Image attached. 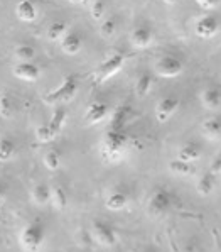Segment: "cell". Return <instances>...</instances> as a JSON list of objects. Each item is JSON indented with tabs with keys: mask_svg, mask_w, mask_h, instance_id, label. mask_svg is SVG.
<instances>
[{
	"mask_svg": "<svg viewBox=\"0 0 221 252\" xmlns=\"http://www.w3.org/2000/svg\"><path fill=\"white\" fill-rule=\"evenodd\" d=\"M130 137L125 129L108 127L100 142V154L107 162H120L129 153Z\"/></svg>",
	"mask_w": 221,
	"mask_h": 252,
	"instance_id": "cell-1",
	"label": "cell"
},
{
	"mask_svg": "<svg viewBox=\"0 0 221 252\" xmlns=\"http://www.w3.org/2000/svg\"><path fill=\"white\" fill-rule=\"evenodd\" d=\"M46 244V225L41 220H32L22 227L19 234V246L24 252H41Z\"/></svg>",
	"mask_w": 221,
	"mask_h": 252,
	"instance_id": "cell-2",
	"label": "cell"
},
{
	"mask_svg": "<svg viewBox=\"0 0 221 252\" xmlns=\"http://www.w3.org/2000/svg\"><path fill=\"white\" fill-rule=\"evenodd\" d=\"M174 205V196L170 195L169 189L157 186L147 196V203H145V210L150 217L159 219V217H164L170 212Z\"/></svg>",
	"mask_w": 221,
	"mask_h": 252,
	"instance_id": "cell-3",
	"label": "cell"
},
{
	"mask_svg": "<svg viewBox=\"0 0 221 252\" xmlns=\"http://www.w3.org/2000/svg\"><path fill=\"white\" fill-rule=\"evenodd\" d=\"M78 88H80L78 80H76L73 75H69V76H66L64 81L57 88L44 93V95H42V102H44L46 105H61V103H68L76 96Z\"/></svg>",
	"mask_w": 221,
	"mask_h": 252,
	"instance_id": "cell-4",
	"label": "cell"
},
{
	"mask_svg": "<svg viewBox=\"0 0 221 252\" xmlns=\"http://www.w3.org/2000/svg\"><path fill=\"white\" fill-rule=\"evenodd\" d=\"M125 60H127V56L123 53H120V51L110 54V56H108L107 60H105L103 63L95 69V73H93V78H95L96 83H105V81L113 78L120 69L123 68Z\"/></svg>",
	"mask_w": 221,
	"mask_h": 252,
	"instance_id": "cell-5",
	"label": "cell"
},
{
	"mask_svg": "<svg viewBox=\"0 0 221 252\" xmlns=\"http://www.w3.org/2000/svg\"><path fill=\"white\" fill-rule=\"evenodd\" d=\"M90 237L102 247H113L118 240V234L108 222L103 220H93L90 225Z\"/></svg>",
	"mask_w": 221,
	"mask_h": 252,
	"instance_id": "cell-6",
	"label": "cell"
},
{
	"mask_svg": "<svg viewBox=\"0 0 221 252\" xmlns=\"http://www.w3.org/2000/svg\"><path fill=\"white\" fill-rule=\"evenodd\" d=\"M184 71V64L176 56H162L156 63V73L161 78H177Z\"/></svg>",
	"mask_w": 221,
	"mask_h": 252,
	"instance_id": "cell-7",
	"label": "cell"
},
{
	"mask_svg": "<svg viewBox=\"0 0 221 252\" xmlns=\"http://www.w3.org/2000/svg\"><path fill=\"white\" fill-rule=\"evenodd\" d=\"M110 117V107L107 102L102 100H95L88 105L86 112H84V124L86 126H98L105 119Z\"/></svg>",
	"mask_w": 221,
	"mask_h": 252,
	"instance_id": "cell-8",
	"label": "cell"
},
{
	"mask_svg": "<svg viewBox=\"0 0 221 252\" xmlns=\"http://www.w3.org/2000/svg\"><path fill=\"white\" fill-rule=\"evenodd\" d=\"M194 32L199 39H213L220 32V22L213 15H201L194 24Z\"/></svg>",
	"mask_w": 221,
	"mask_h": 252,
	"instance_id": "cell-9",
	"label": "cell"
},
{
	"mask_svg": "<svg viewBox=\"0 0 221 252\" xmlns=\"http://www.w3.org/2000/svg\"><path fill=\"white\" fill-rule=\"evenodd\" d=\"M179 105H181V102L176 96H164V98L159 100L156 105L157 122H161V124L169 122V120L176 115V112L179 110Z\"/></svg>",
	"mask_w": 221,
	"mask_h": 252,
	"instance_id": "cell-10",
	"label": "cell"
},
{
	"mask_svg": "<svg viewBox=\"0 0 221 252\" xmlns=\"http://www.w3.org/2000/svg\"><path fill=\"white\" fill-rule=\"evenodd\" d=\"M12 73L17 80L29 81V83L41 78V68L36 63H32V61H29V63H15Z\"/></svg>",
	"mask_w": 221,
	"mask_h": 252,
	"instance_id": "cell-11",
	"label": "cell"
},
{
	"mask_svg": "<svg viewBox=\"0 0 221 252\" xmlns=\"http://www.w3.org/2000/svg\"><path fill=\"white\" fill-rule=\"evenodd\" d=\"M154 41V32L149 26H137L132 29L130 32V42L134 48L137 49H145L152 44Z\"/></svg>",
	"mask_w": 221,
	"mask_h": 252,
	"instance_id": "cell-12",
	"label": "cell"
},
{
	"mask_svg": "<svg viewBox=\"0 0 221 252\" xmlns=\"http://www.w3.org/2000/svg\"><path fill=\"white\" fill-rule=\"evenodd\" d=\"M129 203H130V196L123 189H113V191H110L105 196V208H108V210H113V212L125 210L129 207Z\"/></svg>",
	"mask_w": 221,
	"mask_h": 252,
	"instance_id": "cell-13",
	"label": "cell"
},
{
	"mask_svg": "<svg viewBox=\"0 0 221 252\" xmlns=\"http://www.w3.org/2000/svg\"><path fill=\"white\" fill-rule=\"evenodd\" d=\"M201 158H203V147L199 144H196V142H188V144H184L177 151L176 159L188 162V164H193V162L199 161Z\"/></svg>",
	"mask_w": 221,
	"mask_h": 252,
	"instance_id": "cell-14",
	"label": "cell"
},
{
	"mask_svg": "<svg viewBox=\"0 0 221 252\" xmlns=\"http://www.w3.org/2000/svg\"><path fill=\"white\" fill-rule=\"evenodd\" d=\"M59 44L64 54H68V56H76V54L81 51V48H83V39H81V36L78 32L69 31L63 39L59 41Z\"/></svg>",
	"mask_w": 221,
	"mask_h": 252,
	"instance_id": "cell-15",
	"label": "cell"
},
{
	"mask_svg": "<svg viewBox=\"0 0 221 252\" xmlns=\"http://www.w3.org/2000/svg\"><path fill=\"white\" fill-rule=\"evenodd\" d=\"M199 100L204 108H208V110H216V108L221 107V88L218 87L204 88L199 95Z\"/></svg>",
	"mask_w": 221,
	"mask_h": 252,
	"instance_id": "cell-16",
	"label": "cell"
},
{
	"mask_svg": "<svg viewBox=\"0 0 221 252\" xmlns=\"http://www.w3.org/2000/svg\"><path fill=\"white\" fill-rule=\"evenodd\" d=\"M15 15L22 22H34L37 19V7L32 0H21L15 5Z\"/></svg>",
	"mask_w": 221,
	"mask_h": 252,
	"instance_id": "cell-17",
	"label": "cell"
},
{
	"mask_svg": "<svg viewBox=\"0 0 221 252\" xmlns=\"http://www.w3.org/2000/svg\"><path fill=\"white\" fill-rule=\"evenodd\" d=\"M201 134L208 141H218L221 139V117H208L201 124Z\"/></svg>",
	"mask_w": 221,
	"mask_h": 252,
	"instance_id": "cell-18",
	"label": "cell"
},
{
	"mask_svg": "<svg viewBox=\"0 0 221 252\" xmlns=\"http://www.w3.org/2000/svg\"><path fill=\"white\" fill-rule=\"evenodd\" d=\"M130 115H132V108L129 105H125V103L118 105L110 114V127H113V129H125Z\"/></svg>",
	"mask_w": 221,
	"mask_h": 252,
	"instance_id": "cell-19",
	"label": "cell"
},
{
	"mask_svg": "<svg viewBox=\"0 0 221 252\" xmlns=\"http://www.w3.org/2000/svg\"><path fill=\"white\" fill-rule=\"evenodd\" d=\"M30 198L37 207H46L51 203V186L46 183H36L30 188Z\"/></svg>",
	"mask_w": 221,
	"mask_h": 252,
	"instance_id": "cell-20",
	"label": "cell"
},
{
	"mask_svg": "<svg viewBox=\"0 0 221 252\" xmlns=\"http://www.w3.org/2000/svg\"><path fill=\"white\" fill-rule=\"evenodd\" d=\"M51 205L56 210H64L68 207V191L61 183L51 186Z\"/></svg>",
	"mask_w": 221,
	"mask_h": 252,
	"instance_id": "cell-21",
	"label": "cell"
},
{
	"mask_svg": "<svg viewBox=\"0 0 221 252\" xmlns=\"http://www.w3.org/2000/svg\"><path fill=\"white\" fill-rule=\"evenodd\" d=\"M215 183H216V176H213L209 171L203 173L199 178H197L196 191L199 193L201 196H209L213 191H215Z\"/></svg>",
	"mask_w": 221,
	"mask_h": 252,
	"instance_id": "cell-22",
	"label": "cell"
},
{
	"mask_svg": "<svg viewBox=\"0 0 221 252\" xmlns=\"http://www.w3.org/2000/svg\"><path fill=\"white\" fill-rule=\"evenodd\" d=\"M42 162L49 171H57L63 166V154L59 153V149H49L42 156Z\"/></svg>",
	"mask_w": 221,
	"mask_h": 252,
	"instance_id": "cell-23",
	"label": "cell"
},
{
	"mask_svg": "<svg viewBox=\"0 0 221 252\" xmlns=\"http://www.w3.org/2000/svg\"><path fill=\"white\" fill-rule=\"evenodd\" d=\"M15 156V144L10 137L0 134V162H9Z\"/></svg>",
	"mask_w": 221,
	"mask_h": 252,
	"instance_id": "cell-24",
	"label": "cell"
},
{
	"mask_svg": "<svg viewBox=\"0 0 221 252\" xmlns=\"http://www.w3.org/2000/svg\"><path fill=\"white\" fill-rule=\"evenodd\" d=\"M68 32H69L68 22H64V21H56V22H53V24L49 26V29H48V39H49V41H53V42H57V41L63 39V37H64Z\"/></svg>",
	"mask_w": 221,
	"mask_h": 252,
	"instance_id": "cell-25",
	"label": "cell"
},
{
	"mask_svg": "<svg viewBox=\"0 0 221 252\" xmlns=\"http://www.w3.org/2000/svg\"><path fill=\"white\" fill-rule=\"evenodd\" d=\"M152 85H154V78L150 75H142L138 76L137 81H135V95L138 96V98H143V96H147L152 90Z\"/></svg>",
	"mask_w": 221,
	"mask_h": 252,
	"instance_id": "cell-26",
	"label": "cell"
},
{
	"mask_svg": "<svg viewBox=\"0 0 221 252\" xmlns=\"http://www.w3.org/2000/svg\"><path fill=\"white\" fill-rule=\"evenodd\" d=\"M169 171L176 176H191L194 174V166L193 164H188V162H182L179 159H174L169 162Z\"/></svg>",
	"mask_w": 221,
	"mask_h": 252,
	"instance_id": "cell-27",
	"label": "cell"
},
{
	"mask_svg": "<svg viewBox=\"0 0 221 252\" xmlns=\"http://www.w3.org/2000/svg\"><path fill=\"white\" fill-rule=\"evenodd\" d=\"M66 122H68V112H66V108H63V107H57L56 110L53 112V117L49 120V124H51L53 129L59 134L61 130L64 129Z\"/></svg>",
	"mask_w": 221,
	"mask_h": 252,
	"instance_id": "cell-28",
	"label": "cell"
},
{
	"mask_svg": "<svg viewBox=\"0 0 221 252\" xmlns=\"http://www.w3.org/2000/svg\"><path fill=\"white\" fill-rule=\"evenodd\" d=\"M57 135H59V134L53 129L49 122L48 124H41V126L36 129V139L39 142H53Z\"/></svg>",
	"mask_w": 221,
	"mask_h": 252,
	"instance_id": "cell-29",
	"label": "cell"
},
{
	"mask_svg": "<svg viewBox=\"0 0 221 252\" xmlns=\"http://www.w3.org/2000/svg\"><path fill=\"white\" fill-rule=\"evenodd\" d=\"M14 56L19 63H29V61L34 60L36 51H34V48L30 44H19L14 51Z\"/></svg>",
	"mask_w": 221,
	"mask_h": 252,
	"instance_id": "cell-30",
	"label": "cell"
},
{
	"mask_svg": "<svg viewBox=\"0 0 221 252\" xmlns=\"http://www.w3.org/2000/svg\"><path fill=\"white\" fill-rule=\"evenodd\" d=\"M14 102L9 93H0V117L12 119L14 115Z\"/></svg>",
	"mask_w": 221,
	"mask_h": 252,
	"instance_id": "cell-31",
	"label": "cell"
},
{
	"mask_svg": "<svg viewBox=\"0 0 221 252\" xmlns=\"http://www.w3.org/2000/svg\"><path fill=\"white\" fill-rule=\"evenodd\" d=\"M115 31H117V21H115L113 17L103 21V24L100 26V34H102L103 37H111L115 34Z\"/></svg>",
	"mask_w": 221,
	"mask_h": 252,
	"instance_id": "cell-32",
	"label": "cell"
},
{
	"mask_svg": "<svg viewBox=\"0 0 221 252\" xmlns=\"http://www.w3.org/2000/svg\"><path fill=\"white\" fill-rule=\"evenodd\" d=\"M90 14L95 21H102L103 19V14H105V2L103 0H95L90 7Z\"/></svg>",
	"mask_w": 221,
	"mask_h": 252,
	"instance_id": "cell-33",
	"label": "cell"
},
{
	"mask_svg": "<svg viewBox=\"0 0 221 252\" xmlns=\"http://www.w3.org/2000/svg\"><path fill=\"white\" fill-rule=\"evenodd\" d=\"M221 0H196V3L204 10H215L220 5Z\"/></svg>",
	"mask_w": 221,
	"mask_h": 252,
	"instance_id": "cell-34",
	"label": "cell"
},
{
	"mask_svg": "<svg viewBox=\"0 0 221 252\" xmlns=\"http://www.w3.org/2000/svg\"><path fill=\"white\" fill-rule=\"evenodd\" d=\"M209 173H211L213 176H221V156L216 158V159L211 162V166H209Z\"/></svg>",
	"mask_w": 221,
	"mask_h": 252,
	"instance_id": "cell-35",
	"label": "cell"
},
{
	"mask_svg": "<svg viewBox=\"0 0 221 252\" xmlns=\"http://www.w3.org/2000/svg\"><path fill=\"white\" fill-rule=\"evenodd\" d=\"M140 252H157V251L154 249V247H145V249H142Z\"/></svg>",
	"mask_w": 221,
	"mask_h": 252,
	"instance_id": "cell-36",
	"label": "cell"
},
{
	"mask_svg": "<svg viewBox=\"0 0 221 252\" xmlns=\"http://www.w3.org/2000/svg\"><path fill=\"white\" fill-rule=\"evenodd\" d=\"M164 3H167V5H174V3L177 2V0H162Z\"/></svg>",
	"mask_w": 221,
	"mask_h": 252,
	"instance_id": "cell-37",
	"label": "cell"
},
{
	"mask_svg": "<svg viewBox=\"0 0 221 252\" xmlns=\"http://www.w3.org/2000/svg\"><path fill=\"white\" fill-rule=\"evenodd\" d=\"M78 3H81V5H88V3H90V0H78Z\"/></svg>",
	"mask_w": 221,
	"mask_h": 252,
	"instance_id": "cell-38",
	"label": "cell"
},
{
	"mask_svg": "<svg viewBox=\"0 0 221 252\" xmlns=\"http://www.w3.org/2000/svg\"><path fill=\"white\" fill-rule=\"evenodd\" d=\"M3 201H5V198H3V195H2V193H0V207H2V205H3Z\"/></svg>",
	"mask_w": 221,
	"mask_h": 252,
	"instance_id": "cell-39",
	"label": "cell"
},
{
	"mask_svg": "<svg viewBox=\"0 0 221 252\" xmlns=\"http://www.w3.org/2000/svg\"><path fill=\"white\" fill-rule=\"evenodd\" d=\"M71 252H84V251H81V249H76V251H71Z\"/></svg>",
	"mask_w": 221,
	"mask_h": 252,
	"instance_id": "cell-40",
	"label": "cell"
},
{
	"mask_svg": "<svg viewBox=\"0 0 221 252\" xmlns=\"http://www.w3.org/2000/svg\"><path fill=\"white\" fill-rule=\"evenodd\" d=\"M220 178H221V176H220Z\"/></svg>",
	"mask_w": 221,
	"mask_h": 252,
	"instance_id": "cell-41",
	"label": "cell"
}]
</instances>
